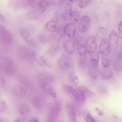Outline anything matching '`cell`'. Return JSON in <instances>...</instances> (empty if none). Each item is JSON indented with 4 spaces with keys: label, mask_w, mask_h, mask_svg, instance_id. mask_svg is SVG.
Listing matches in <instances>:
<instances>
[{
    "label": "cell",
    "mask_w": 122,
    "mask_h": 122,
    "mask_svg": "<svg viewBox=\"0 0 122 122\" xmlns=\"http://www.w3.org/2000/svg\"><path fill=\"white\" fill-rule=\"evenodd\" d=\"M18 52L20 56L28 61H33L36 58V55L35 52L26 46H20L18 49Z\"/></svg>",
    "instance_id": "1"
},
{
    "label": "cell",
    "mask_w": 122,
    "mask_h": 122,
    "mask_svg": "<svg viewBox=\"0 0 122 122\" xmlns=\"http://www.w3.org/2000/svg\"><path fill=\"white\" fill-rule=\"evenodd\" d=\"M3 68L5 73L8 75H13L16 71L15 62L11 58L6 57L3 60Z\"/></svg>",
    "instance_id": "2"
},
{
    "label": "cell",
    "mask_w": 122,
    "mask_h": 122,
    "mask_svg": "<svg viewBox=\"0 0 122 122\" xmlns=\"http://www.w3.org/2000/svg\"><path fill=\"white\" fill-rule=\"evenodd\" d=\"M12 35L3 25L0 24V41L5 45H10L13 41Z\"/></svg>",
    "instance_id": "3"
},
{
    "label": "cell",
    "mask_w": 122,
    "mask_h": 122,
    "mask_svg": "<svg viewBox=\"0 0 122 122\" xmlns=\"http://www.w3.org/2000/svg\"><path fill=\"white\" fill-rule=\"evenodd\" d=\"M75 88L79 97L80 101H84L86 98L92 97L95 95L92 91L83 85L78 86Z\"/></svg>",
    "instance_id": "4"
},
{
    "label": "cell",
    "mask_w": 122,
    "mask_h": 122,
    "mask_svg": "<svg viewBox=\"0 0 122 122\" xmlns=\"http://www.w3.org/2000/svg\"><path fill=\"white\" fill-rule=\"evenodd\" d=\"M86 52L90 54L97 50V44L96 38L93 35H90L87 37L84 45Z\"/></svg>",
    "instance_id": "5"
},
{
    "label": "cell",
    "mask_w": 122,
    "mask_h": 122,
    "mask_svg": "<svg viewBox=\"0 0 122 122\" xmlns=\"http://www.w3.org/2000/svg\"><path fill=\"white\" fill-rule=\"evenodd\" d=\"M112 49L106 39L101 41L99 46V50L102 56L108 57L111 53Z\"/></svg>",
    "instance_id": "6"
},
{
    "label": "cell",
    "mask_w": 122,
    "mask_h": 122,
    "mask_svg": "<svg viewBox=\"0 0 122 122\" xmlns=\"http://www.w3.org/2000/svg\"><path fill=\"white\" fill-rule=\"evenodd\" d=\"M91 20L89 17L85 15L81 19L78 25V29L81 33L86 32L88 28L90 23Z\"/></svg>",
    "instance_id": "7"
},
{
    "label": "cell",
    "mask_w": 122,
    "mask_h": 122,
    "mask_svg": "<svg viewBox=\"0 0 122 122\" xmlns=\"http://www.w3.org/2000/svg\"><path fill=\"white\" fill-rule=\"evenodd\" d=\"M63 87L64 91L73 100L78 101H80L78 94L75 88L71 86L64 84Z\"/></svg>",
    "instance_id": "8"
},
{
    "label": "cell",
    "mask_w": 122,
    "mask_h": 122,
    "mask_svg": "<svg viewBox=\"0 0 122 122\" xmlns=\"http://www.w3.org/2000/svg\"><path fill=\"white\" fill-rule=\"evenodd\" d=\"M58 64L61 69L66 70L71 67L72 63L71 60L69 57L64 56H61L59 59Z\"/></svg>",
    "instance_id": "9"
},
{
    "label": "cell",
    "mask_w": 122,
    "mask_h": 122,
    "mask_svg": "<svg viewBox=\"0 0 122 122\" xmlns=\"http://www.w3.org/2000/svg\"><path fill=\"white\" fill-rule=\"evenodd\" d=\"M20 35L23 40L28 44L33 47H35L36 44L29 33L24 29H21L19 31Z\"/></svg>",
    "instance_id": "10"
},
{
    "label": "cell",
    "mask_w": 122,
    "mask_h": 122,
    "mask_svg": "<svg viewBox=\"0 0 122 122\" xmlns=\"http://www.w3.org/2000/svg\"><path fill=\"white\" fill-rule=\"evenodd\" d=\"M39 83L40 87L43 91L50 94L54 98L56 97V92L49 84L42 80H39Z\"/></svg>",
    "instance_id": "11"
},
{
    "label": "cell",
    "mask_w": 122,
    "mask_h": 122,
    "mask_svg": "<svg viewBox=\"0 0 122 122\" xmlns=\"http://www.w3.org/2000/svg\"><path fill=\"white\" fill-rule=\"evenodd\" d=\"M119 38L118 35L115 30H112L110 33L107 40L112 49H116L118 43Z\"/></svg>",
    "instance_id": "12"
},
{
    "label": "cell",
    "mask_w": 122,
    "mask_h": 122,
    "mask_svg": "<svg viewBox=\"0 0 122 122\" xmlns=\"http://www.w3.org/2000/svg\"><path fill=\"white\" fill-rule=\"evenodd\" d=\"M75 24L73 23H69L64 27V33L69 38L73 37L76 34V28Z\"/></svg>",
    "instance_id": "13"
},
{
    "label": "cell",
    "mask_w": 122,
    "mask_h": 122,
    "mask_svg": "<svg viewBox=\"0 0 122 122\" xmlns=\"http://www.w3.org/2000/svg\"><path fill=\"white\" fill-rule=\"evenodd\" d=\"M38 77L39 80H42L50 84L54 81V76L51 74L46 71H42L38 74Z\"/></svg>",
    "instance_id": "14"
},
{
    "label": "cell",
    "mask_w": 122,
    "mask_h": 122,
    "mask_svg": "<svg viewBox=\"0 0 122 122\" xmlns=\"http://www.w3.org/2000/svg\"><path fill=\"white\" fill-rule=\"evenodd\" d=\"M63 48L65 52L68 54L72 53L74 50V45L73 41L68 39L65 41L63 44Z\"/></svg>",
    "instance_id": "15"
},
{
    "label": "cell",
    "mask_w": 122,
    "mask_h": 122,
    "mask_svg": "<svg viewBox=\"0 0 122 122\" xmlns=\"http://www.w3.org/2000/svg\"><path fill=\"white\" fill-rule=\"evenodd\" d=\"M66 109L69 118L71 122H77L75 112L70 105L66 106Z\"/></svg>",
    "instance_id": "16"
},
{
    "label": "cell",
    "mask_w": 122,
    "mask_h": 122,
    "mask_svg": "<svg viewBox=\"0 0 122 122\" xmlns=\"http://www.w3.org/2000/svg\"><path fill=\"white\" fill-rule=\"evenodd\" d=\"M68 81L72 86H76L79 82V80L76 74L73 72H70L67 75Z\"/></svg>",
    "instance_id": "17"
},
{
    "label": "cell",
    "mask_w": 122,
    "mask_h": 122,
    "mask_svg": "<svg viewBox=\"0 0 122 122\" xmlns=\"http://www.w3.org/2000/svg\"><path fill=\"white\" fill-rule=\"evenodd\" d=\"M90 55L91 64L94 67L97 66L98 64L99 61V52L97 50L95 52Z\"/></svg>",
    "instance_id": "18"
},
{
    "label": "cell",
    "mask_w": 122,
    "mask_h": 122,
    "mask_svg": "<svg viewBox=\"0 0 122 122\" xmlns=\"http://www.w3.org/2000/svg\"><path fill=\"white\" fill-rule=\"evenodd\" d=\"M49 3L46 0H41L38 2L37 6L38 10L41 13L44 12L47 9Z\"/></svg>",
    "instance_id": "19"
},
{
    "label": "cell",
    "mask_w": 122,
    "mask_h": 122,
    "mask_svg": "<svg viewBox=\"0 0 122 122\" xmlns=\"http://www.w3.org/2000/svg\"><path fill=\"white\" fill-rule=\"evenodd\" d=\"M107 33V31L106 29L103 27H100L97 30L96 36L98 39L102 40L105 39Z\"/></svg>",
    "instance_id": "20"
},
{
    "label": "cell",
    "mask_w": 122,
    "mask_h": 122,
    "mask_svg": "<svg viewBox=\"0 0 122 122\" xmlns=\"http://www.w3.org/2000/svg\"><path fill=\"white\" fill-rule=\"evenodd\" d=\"M45 28L48 31L53 32L56 30L57 28V25L55 21L51 20L46 23L45 25Z\"/></svg>",
    "instance_id": "21"
},
{
    "label": "cell",
    "mask_w": 122,
    "mask_h": 122,
    "mask_svg": "<svg viewBox=\"0 0 122 122\" xmlns=\"http://www.w3.org/2000/svg\"><path fill=\"white\" fill-rule=\"evenodd\" d=\"M14 91L17 95H22L25 93L26 90L25 88L22 85L17 84L14 87Z\"/></svg>",
    "instance_id": "22"
},
{
    "label": "cell",
    "mask_w": 122,
    "mask_h": 122,
    "mask_svg": "<svg viewBox=\"0 0 122 122\" xmlns=\"http://www.w3.org/2000/svg\"><path fill=\"white\" fill-rule=\"evenodd\" d=\"M122 55L121 54H119L116 60L113 63L114 69L117 71H120L122 69Z\"/></svg>",
    "instance_id": "23"
},
{
    "label": "cell",
    "mask_w": 122,
    "mask_h": 122,
    "mask_svg": "<svg viewBox=\"0 0 122 122\" xmlns=\"http://www.w3.org/2000/svg\"><path fill=\"white\" fill-rule=\"evenodd\" d=\"M93 66L91 64L88 66V71L89 75L90 77L93 80L97 79V71Z\"/></svg>",
    "instance_id": "24"
},
{
    "label": "cell",
    "mask_w": 122,
    "mask_h": 122,
    "mask_svg": "<svg viewBox=\"0 0 122 122\" xmlns=\"http://www.w3.org/2000/svg\"><path fill=\"white\" fill-rule=\"evenodd\" d=\"M69 15L72 23L75 24L78 20L80 16V13L78 11L75 10L71 12Z\"/></svg>",
    "instance_id": "25"
},
{
    "label": "cell",
    "mask_w": 122,
    "mask_h": 122,
    "mask_svg": "<svg viewBox=\"0 0 122 122\" xmlns=\"http://www.w3.org/2000/svg\"><path fill=\"white\" fill-rule=\"evenodd\" d=\"M76 48L79 54L81 56L85 55L86 52L84 45L80 43H77Z\"/></svg>",
    "instance_id": "26"
},
{
    "label": "cell",
    "mask_w": 122,
    "mask_h": 122,
    "mask_svg": "<svg viewBox=\"0 0 122 122\" xmlns=\"http://www.w3.org/2000/svg\"><path fill=\"white\" fill-rule=\"evenodd\" d=\"M108 68H105L102 72L103 77L106 79L110 78L113 75V72L112 71Z\"/></svg>",
    "instance_id": "27"
},
{
    "label": "cell",
    "mask_w": 122,
    "mask_h": 122,
    "mask_svg": "<svg viewBox=\"0 0 122 122\" xmlns=\"http://www.w3.org/2000/svg\"><path fill=\"white\" fill-rule=\"evenodd\" d=\"M83 116L86 122H95L91 114L87 109L84 110Z\"/></svg>",
    "instance_id": "28"
},
{
    "label": "cell",
    "mask_w": 122,
    "mask_h": 122,
    "mask_svg": "<svg viewBox=\"0 0 122 122\" xmlns=\"http://www.w3.org/2000/svg\"><path fill=\"white\" fill-rule=\"evenodd\" d=\"M29 107L28 105L25 103L22 104L20 106L19 109V112L21 115L26 114L28 112Z\"/></svg>",
    "instance_id": "29"
},
{
    "label": "cell",
    "mask_w": 122,
    "mask_h": 122,
    "mask_svg": "<svg viewBox=\"0 0 122 122\" xmlns=\"http://www.w3.org/2000/svg\"><path fill=\"white\" fill-rule=\"evenodd\" d=\"M102 65L104 67L108 68L110 66L111 64V61L110 59L107 58V56H102Z\"/></svg>",
    "instance_id": "30"
},
{
    "label": "cell",
    "mask_w": 122,
    "mask_h": 122,
    "mask_svg": "<svg viewBox=\"0 0 122 122\" xmlns=\"http://www.w3.org/2000/svg\"><path fill=\"white\" fill-rule=\"evenodd\" d=\"M59 50L58 47L56 46H52L49 49V52L51 56H55L57 54Z\"/></svg>",
    "instance_id": "31"
},
{
    "label": "cell",
    "mask_w": 122,
    "mask_h": 122,
    "mask_svg": "<svg viewBox=\"0 0 122 122\" xmlns=\"http://www.w3.org/2000/svg\"><path fill=\"white\" fill-rule=\"evenodd\" d=\"M91 1L90 0H79L78 3V5L81 8H85L88 5Z\"/></svg>",
    "instance_id": "32"
},
{
    "label": "cell",
    "mask_w": 122,
    "mask_h": 122,
    "mask_svg": "<svg viewBox=\"0 0 122 122\" xmlns=\"http://www.w3.org/2000/svg\"><path fill=\"white\" fill-rule=\"evenodd\" d=\"M40 58L41 62L45 66L48 68L52 67L51 63L45 58L42 56H40Z\"/></svg>",
    "instance_id": "33"
},
{
    "label": "cell",
    "mask_w": 122,
    "mask_h": 122,
    "mask_svg": "<svg viewBox=\"0 0 122 122\" xmlns=\"http://www.w3.org/2000/svg\"><path fill=\"white\" fill-rule=\"evenodd\" d=\"M7 107L6 102L3 100L0 99V112H4L7 109Z\"/></svg>",
    "instance_id": "34"
},
{
    "label": "cell",
    "mask_w": 122,
    "mask_h": 122,
    "mask_svg": "<svg viewBox=\"0 0 122 122\" xmlns=\"http://www.w3.org/2000/svg\"><path fill=\"white\" fill-rule=\"evenodd\" d=\"M85 56H81L82 57L80 58L78 61L79 66L83 68L85 67L86 61V58Z\"/></svg>",
    "instance_id": "35"
},
{
    "label": "cell",
    "mask_w": 122,
    "mask_h": 122,
    "mask_svg": "<svg viewBox=\"0 0 122 122\" xmlns=\"http://www.w3.org/2000/svg\"><path fill=\"white\" fill-rule=\"evenodd\" d=\"M39 41L43 43H45L49 41V38L46 36L44 35L41 36L39 38Z\"/></svg>",
    "instance_id": "36"
},
{
    "label": "cell",
    "mask_w": 122,
    "mask_h": 122,
    "mask_svg": "<svg viewBox=\"0 0 122 122\" xmlns=\"http://www.w3.org/2000/svg\"><path fill=\"white\" fill-rule=\"evenodd\" d=\"M65 9L66 12L68 13H70L71 12L72 9L71 5L69 3H67L65 6Z\"/></svg>",
    "instance_id": "37"
},
{
    "label": "cell",
    "mask_w": 122,
    "mask_h": 122,
    "mask_svg": "<svg viewBox=\"0 0 122 122\" xmlns=\"http://www.w3.org/2000/svg\"><path fill=\"white\" fill-rule=\"evenodd\" d=\"M29 3L30 5L32 8H35L37 6L38 3L36 0H30Z\"/></svg>",
    "instance_id": "38"
},
{
    "label": "cell",
    "mask_w": 122,
    "mask_h": 122,
    "mask_svg": "<svg viewBox=\"0 0 122 122\" xmlns=\"http://www.w3.org/2000/svg\"><path fill=\"white\" fill-rule=\"evenodd\" d=\"M122 21H121L119 22L118 25V31L119 35L120 37L122 38Z\"/></svg>",
    "instance_id": "39"
},
{
    "label": "cell",
    "mask_w": 122,
    "mask_h": 122,
    "mask_svg": "<svg viewBox=\"0 0 122 122\" xmlns=\"http://www.w3.org/2000/svg\"><path fill=\"white\" fill-rule=\"evenodd\" d=\"M14 122H25L24 119L22 117H19L16 119Z\"/></svg>",
    "instance_id": "40"
},
{
    "label": "cell",
    "mask_w": 122,
    "mask_h": 122,
    "mask_svg": "<svg viewBox=\"0 0 122 122\" xmlns=\"http://www.w3.org/2000/svg\"><path fill=\"white\" fill-rule=\"evenodd\" d=\"M29 122H39V121L37 118L33 117L30 119Z\"/></svg>",
    "instance_id": "41"
},
{
    "label": "cell",
    "mask_w": 122,
    "mask_h": 122,
    "mask_svg": "<svg viewBox=\"0 0 122 122\" xmlns=\"http://www.w3.org/2000/svg\"><path fill=\"white\" fill-rule=\"evenodd\" d=\"M95 109L98 112L99 114V115L101 116L103 114V111L101 110H100L97 107H96Z\"/></svg>",
    "instance_id": "42"
},
{
    "label": "cell",
    "mask_w": 122,
    "mask_h": 122,
    "mask_svg": "<svg viewBox=\"0 0 122 122\" xmlns=\"http://www.w3.org/2000/svg\"><path fill=\"white\" fill-rule=\"evenodd\" d=\"M5 20V18L4 16L0 13V22H3Z\"/></svg>",
    "instance_id": "43"
},
{
    "label": "cell",
    "mask_w": 122,
    "mask_h": 122,
    "mask_svg": "<svg viewBox=\"0 0 122 122\" xmlns=\"http://www.w3.org/2000/svg\"><path fill=\"white\" fill-rule=\"evenodd\" d=\"M0 93H1V92H0Z\"/></svg>",
    "instance_id": "44"
}]
</instances>
